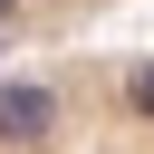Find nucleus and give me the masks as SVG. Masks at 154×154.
<instances>
[{"label":"nucleus","mask_w":154,"mask_h":154,"mask_svg":"<svg viewBox=\"0 0 154 154\" xmlns=\"http://www.w3.org/2000/svg\"><path fill=\"white\" fill-rule=\"evenodd\" d=\"M125 10H144V0H0V67L58 58V48H96Z\"/></svg>","instance_id":"obj_2"},{"label":"nucleus","mask_w":154,"mask_h":154,"mask_svg":"<svg viewBox=\"0 0 154 154\" xmlns=\"http://www.w3.org/2000/svg\"><path fill=\"white\" fill-rule=\"evenodd\" d=\"M0 154H154V48H58L0 67Z\"/></svg>","instance_id":"obj_1"}]
</instances>
